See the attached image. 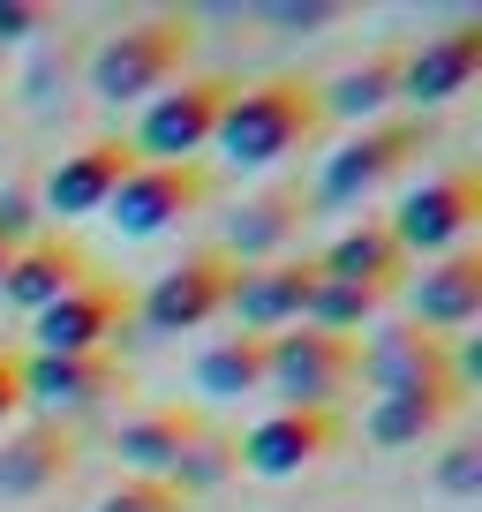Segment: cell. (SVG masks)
Instances as JSON below:
<instances>
[{
    "instance_id": "obj_1",
    "label": "cell",
    "mask_w": 482,
    "mask_h": 512,
    "mask_svg": "<svg viewBox=\"0 0 482 512\" xmlns=\"http://www.w3.org/2000/svg\"><path fill=\"white\" fill-rule=\"evenodd\" d=\"M189 53H196V16L159 8V16H136V23H121V31L98 38L91 61H83V76H91V98L136 106V98H159L166 83H181Z\"/></svg>"
},
{
    "instance_id": "obj_2",
    "label": "cell",
    "mask_w": 482,
    "mask_h": 512,
    "mask_svg": "<svg viewBox=\"0 0 482 512\" xmlns=\"http://www.w3.org/2000/svg\"><path fill=\"white\" fill-rule=\"evenodd\" d=\"M324 128V98L309 76H264V83H234L211 144L226 151L234 166H272L287 151H302L309 136Z\"/></svg>"
},
{
    "instance_id": "obj_3",
    "label": "cell",
    "mask_w": 482,
    "mask_h": 512,
    "mask_svg": "<svg viewBox=\"0 0 482 512\" xmlns=\"http://www.w3.org/2000/svg\"><path fill=\"white\" fill-rule=\"evenodd\" d=\"M362 377V347L317 324L264 339V392H279V407H332L347 384Z\"/></svg>"
},
{
    "instance_id": "obj_4",
    "label": "cell",
    "mask_w": 482,
    "mask_h": 512,
    "mask_svg": "<svg viewBox=\"0 0 482 512\" xmlns=\"http://www.w3.org/2000/svg\"><path fill=\"white\" fill-rule=\"evenodd\" d=\"M226 98H234V83L226 76H181L166 83L159 98H144V113H136V159L144 166H181L196 159V151H211V128H219Z\"/></svg>"
},
{
    "instance_id": "obj_5",
    "label": "cell",
    "mask_w": 482,
    "mask_h": 512,
    "mask_svg": "<svg viewBox=\"0 0 482 512\" xmlns=\"http://www.w3.org/2000/svg\"><path fill=\"white\" fill-rule=\"evenodd\" d=\"M475 219H482V174H475V166H452V174L407 189L400 204L385 211V226H392V241H400L407 264H415V256H452V249H467Z\"/></svg>"
},
{
    "instance_id": "obj_6",
    "label": "cell",
    "mask_w": 482,
    "mask_h": 512,
    "mask_svg": "<svg viewBox=\"0 0 482 512\" xmlns=\"http://www.w3.org/2000/svg\"><path fill=\"white\" fill-rule=\"evenodd\" d=\"M430 136H437V128L422 121V113H407V121H370V128H354L347 144L324 159L317 196H324V204H354V196L385 189L392 174H407V166L430 151Z\"/></svg>"
},
{
    "instance_id": "obj_7",
    "label": "cell",
    "mask_w": 482,
    "mask_h": 512,
    "mask_svg": "<svg viewBox=\"0 0 482 512\" xmlns=\"http://www.w3.org/2000/svg\"><path fill=\"white\" fill-rule=\"evenodd\" d=\"M234 256L219 249V241H204V249H189L181 264H166L159 279H151V294L136 302V317H144V332H196V324L226 317V287H234Z\"/></svg>"
},
{
    "instance_id": "obj_8",
    "label": "cell",
    "mask_w": 482,
    "mask_h": 512,
    "mask_svg": "<svg viewBox=\"0 0 482 512\" xmlns=\"http://www.w3.org/2000/svg\"><path fill=\"white\" fill-rule=\"evenodd\" d=\"M204 204H211V166L181 159V166H136V174L121 181V189H113L106 219L121 226V234L151 241V234H166V226L196 219Z\"/></svg>"
},
{
    "instance_id": "obj_9",
    "label": "cell",
    "mask_w": 482,
    "mask_h": 512,
    "mask_svg": "<svg viewBox=\"0 0 482 512\" xmlns=\"http://www.w3.org/2000/svg\"><path fill=\"white\" fill-rule=\"evenodd\" d=\"M136 317V294L113 287V279H83L76 294H61V302H46L31 317L38 332V354H113V339L129 332Z\"/></svg>"
},
{
    "instance_id": "obj_10",
    "label": "cell",
    "mask_w": 482,
    "mask_h": 512,
    "mask_svg": "<svg viewBox=\"0 0 482 512\" xmlns=\"http://www.w3.org/2000/svg\"><path fill=\"white\" fill-rule=\"evenodd\" d=\"M324 287L317 256H272V264H241L234 287H226V317L241 324V332H264L272 339L279 324H302L309 294Z\"/></svg>"
},
{
    "instance_id": "obj_11",
    "label": "cell",
    "mask_w": 482,
    "mask_h": 512,
    "mask_svg": "<svg viewBox=\"0 0 482 512\" xmlns=\"http://www.w3.org/2000/svg\"><path fill=\"white\" fill-rule=\"evenodd\" d=\"M339 437H347V422H339V407H279V415H264L249 437H234L241 445V467L249 475H302V467H317L324 452H339Z\"/></svg>"
},
{
    "instance_id": "obj_12",
    "label": "cell",
    "mask_w": 482,
    "mask_h": 512,
    "mask_svg": "<svg viewBox=\"0 0 482 512\" xmlns=\"http://www.w3.org/2000/svg\"><path fill=\"white\" fill-rule=\"evenodd\" d=\"M83 279H98L91 249H83L76 234H61V226H38V234L23 241L16 256H8V279H0V302H8V309H23V317H38L46 302L76 294Z\"/></svg>"
},
{
    "instance_id": "obj_13",
    "label": "cell",
    "mask_w": 482,
    "mask_h": 512,
    "mask_svg": "<svg viewBox=\"0 0 482 512\" xmlns=\"http://www.w3.org/2000/svg\"><path fill=\"white\" fill-rule=\"evenodd\" d=\"M136 144L129 136H91V144H76L61 166L46 174V211H61V219H83V211H106L113 189L136 174Z\"/></svg>"
},
{
    "instance_id": "obj_14",
    "label": "cell",
    "mask_w": 482,
    "mask_h": 512,
    "mask_svg": "<svg viewBox=\"0 0 482 512\" xmlns=\"http://www.w3.org/2000/svg\"><path fill=\"white\" fill-rule=\"evenodd\" d=\"M76 460H83V445H76V430H68L61 415L23 422V430L0 437V497H46V490H61V482L76 475Z\"/></svg>"
},
{
    "instance_id": "obj_15",
    "label": "cell",
    "mask_w": 482,
    "mask_h": 512,
    "mask_svg": "<svg viewBox=\"0 0 482 512\" xmlns=\"http://www.w3.org/2000/svg\"><path fill=\"white\" fill-rule=\"evenodd\" d=\"M362 377L385 392H422V384H445L460 377L452 369V339L445 332H422V324H377V339L362 347Z\"/></svg>"
},
{
    "instance_id": "obj_16",
    "label": "cell",
    "mask_w": 482,
    "mask_h": 512,
    "mask_svg": "<svg viewBox=\"0 0 482 512\" xmlns=\"http://www.w3.org/2000/svg\"><path fill=\"white\" fill-rule=\"evenodd\" d=\"M407 302H415V317L407 324H422V332H460V324H475L482 317V256L475 249H452V256H430L422 272H407Z\"/></svg>"
},
{
    "instance_id": "obj_17",
    "label": "cell",
    "mask_w": 482,
    "mask_h": 512,
    "mask_svg": "<svg viewBox=\"0 0 482 512\" xmlns=\"http://www.w3.org/2000/svg\"><path fill=\"white\" fill-rule=\"evenodd\" d=\"M113 392H129V362L121 354H23V400L106 407Z\"/></svg>"
},
{
    "instance_id": "obj_18",
    "label": "cell",
    "mask_w": 482,
    "mask_h": 512,
    "mask_svg": "<svg viewBox=\"0 0 482 512\" xmlns=\"http://www.w3.org/2000/svg\"><path fill=\"white\" fill-rule=\"evenodd\" d=\"M475 76H482V23H452L445 38H430V46L407 53L400 98H415V106H445V98H460Z\"/></svg>"
},
{
    "instance_id": "obj_19",
    "label": "cell",
    "mask_w": 482,
    "mask_h": 512,
    "mask_svg": "<svg viewBox=\"0 0 482 512\" xmlns=\"http://www.w3.org/2000/svg\"><path fill=\"white\" fill-rule=\"evenodd\" d=\"M302 219H309V189L302 181H272L264 196H249V204L234 211V226H226L219 249L234 256V264H257V256L287 249V241L302 234Z\"/></svg>"
},
{
    "instance_id": "obj_20",
    "label": "cell",
    "mask_w": 482,
    "mask_h": 512,
    "mask_svg": "<svg viewBox=\"0 0 482 512\" xmlns=\"http://www.w3.org/2000/svg\"><path fill=\"white\" fill-rule=\"evenodd\" d=\"M460 415H467V384L445 377V384H422V392H385L362 430H370L377 445H422V437H437L445 422H460Z\"/></svg>"
},
{
    "instance_id": "obj_21",
    "label": "cell",
    "mask_w": 482,
    "mask_h": 512,
    "mask_svg": "<svg viewBox=\"0 0 482 512\" xmlns=\"http://www.w3.org/2000/svg\"><path fill=\"white\" fill-rule=\"evenodd\" d=\"M400 68H407V46H377V53H362V61H354L347 76L317 83L324 121H354V128H370L377 113H385L392 98H400Z\"/></svg>"
},
{
    "instance_id": "obj_22",
    "label": "cell",
    "mask_w": 482,
    "mask_h": 512,
    "mask_svg": "<svg viewBox=\"0 0 482 512\" xmlns=\"http://www.w3.org/2000/svg\"><path fill=\"white\" fill-rule=\"evenodd\" d=\"M211 422H204V407H144L136 422H121V437H113V452L129 460V475H166V467L181 460V452L204 437Z\"/></svg>"
},
{
    "instance_id": "obj_23",
    "label": "cell",
    "mask_w": 482,
    "mask_h": 512,
    "mask_svg": "<svg viewBox=\"0 0 482 512\" xmlns=\"http://www.w3.org/2000/svg\"><path fill=\"white\" fill-rule=\"evenodd\" d=\"M400 287H407V272H392V279H324V287L309 294L302 324L354 339L362 324H377V317H385V302H400Z\"/></svg>"
},
{
    "instance_id": "obj_24",
    "label": "cell",
    "mask_w": 482,
    "mask_h": 512,
    "mask_svg": "<svg viewBox=\"0 0 482 512\" xmlns=\"http://www.w3.org/2000/svg\"><path fill=\"white\" fill-rule=\"evenodd\" d=\"M317 272L324 279H392V272H415V264L400 256V241H392L385 219H362V226H347V234L317 256Z\"/></svg>"
},
{
    "instance_id": "obj_25",
    "label": "cell",
    "mask_w": 482,
    "mask_h": 512,
    "mask_svg": "<svg viewBox=\"0 0 482 512\" xmlns=\"http://www.w3.org/2000/svg\"><path fill=\"white\" fill-rule=\"evenodd\" d=\"M196 384L211 400H241V392H264V332H226L196 354Z\"/></svg>"
},
{
    "instance_id": "obj_26",
    "label": "cell",
    "mask_w": 482,
    "mask_h": 512,
    "mask_svg": "<svg viewBox=\"0 0 482 512\" xmlns=\"http://www.w3.org/2000/svg\"><path fill=\"white\" fill-rule=\"evenodd\" d=\"M234 467H241V445H234L226 430H204V437H196V445L181 452L174 467H166V482H174L181 497H196V490H211V482H226Z\"/></svg>"
},
{
    "instance_id": "obj_27",
    "label": "cell",
    "mask_w": 482,
    "mask_h": 512,
    "mask_svg": "<svg viewBox=\"0 0 482 512\" xmlns=\"http://www.w3.org/2000/svg\"><path fill=\"white\" fill-rule=\"evenodd\" d=\"M98 512H189V497H181L166 475H121L106 497H98Z\"/></svg>"
},
{
    "instance_id": "obj_28",
    "label": "cell",
    "mask_w": 482,
    "mask_h": 512,
    "mask_svg": "<svg viewBox=\"0 0 482 512\" xmlns=\"http://www.w3.org/2000/svg\"><path fill=\"white\" fill-rule=\"evenodd\" d=\"M46 31H61L46 0H0V46H23V38H46Z\"/></svg>"
},
{
    "instance_id": "obj_29",
    "label": "cell",
    "mask_w": 482,
    "mask_h": 512,
    "mask_svg": "<svg viewBox=\"0 0 482 512\" xmlns=\"http://www.w3.org/2000/svg\"><path fill=\"white\" fill-rule=\"evenodd\" d=\"M31 234H38V196L31 189H0V249L16 256Z\"/></svg>"
},
{
    "instance_id": "obj_30",
    "label": "cell",
    "mask_w": 482,
    "mask_h": 512,
    "mask_svg": "<svg viewBox=\"0 0 482 512\" xmlns=\"http://www.w3.org/2000/svg\"><path fill=\"white\" fill-rule=\"evenodd\" d=\"M437 490H452V497H475L482 490V445H475V437L452 445L445 460H437Z\"/></svg>"
},
{
    "instance_id": "obj_31",
    "label": "cell",
    "mask_w": 482,
    "mask_h": 512,
    "mask_svg": "<svg viewBox=\"0 0 482 512\" xmlns=\"http://www.w3.org/2000/svg\"><path fill=\"white\" fill-rule=\"evenodd\" d=\"M354 8L347 0H287V8H272L279 31H324V23H347Z\"/></svg>"
},
{
    "instance_id": "obj_32",
    "label": "cell",
    "mask_w": 482,
    "mask_h": 512,
    "mask_svg": "<svg viewBox=\"0 0 482 512\" xmlns=\"http://www.w3.org/2000/svg\"><path fill=\"white\" fill-rule=\"evenodd\" d=\"M23 415V354L0 347V422H16Z\"/></svg>"
},
{
    "instance_id": "obj_33",
    "label": "cell",
    "mask_w": 482,
    "mask_h": 512,
    "mask_svg": "<svg viewBox=\"0 0 482 512\" xmlns=\"http://www.w3.org/2000/svg\"><path fill=\"white\" fill-rule=\"evenodd\" d=\"M0 279H8V249H0Z\"/></svg>"
}]
</instances>
